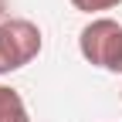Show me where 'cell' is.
Masks as SVG:
<instances>
[{
    "label": "cell",
    "mask_w": 122,
    "mask_h": 122,
    "mask_svg": "<svg viewBox=\"0 0 122 122\" xmlns=\"http://www.w3.org/2000/svg\"><path fill=\"white\" fill-rule=\"evenodd\" d=\"M78 51L88 65L122 75V24L112 17H92L78 34Z\"/></svg>",
    "instance_id": "1"
},
{
    "label": "cell",
    "mask_w": 122,
    "mask_h": 122,
    "mask_svg": "<svg viewBox=\"0 0 122 122\" xmlns=\"http://www.w3.org/2000/svg\"><path fill=\"white\" fill-rule=\"evenodd\" d=\"M0 122H30V112L17 88L0 85Z\"/></svg>",
    "instance_id": "3"
},
{
    "label": "cell",
    "mask_w": 122,
    "mask_h": 122,
    "mask_svg": "<svg viewBox=\"0 0 122 122\" xmlns=\"http://www.w3.org/2000/svg\"><path fill=\"white\" fill-rule=\"evenodd\" d=\"M44 48V34L27 17H7L0 20V75H10L30 65Z\"/></svg>",
    "instance_id": "2"
},
{
    "label": "cell",
    "mask_w": 122,
    "mask_h": 122,
    "mask_svg": "<svg viewBox=\"0 0 122 122\" xmlns=\"http://www.w3.org/2000/svg\"><path fill=\"white\" fill-rule=\"evenodd\" d=\"M122 0H71V7L75 10H81V14H98V10H112L119 7Z\"/></svg>",
    "instance_id": "4"
},
{
    "label": "cell",
    "mask_w": 122,
    "mask_h": 122,
    "mask_svg": "<svg viewBox=\"0 0 122 122\" xmlns=\"http://www.w3.org/2000/svg\"><path fill=\"white\" fill-rule=\"evenodd\" d=\"M0 20H7V0H0Z\"/></svg>",
    "instance_id": "5"
},
{
    "label": "cell",
    "mask_w": 122,
    "mask_h": 122,
    "mask_svg": "<svg viewBox=\"0 0 122 122\" xmlns=\"http://www.w3.org/2000/svg\"><path fill=\"white\" fill-rule=\"evenodd\" d=\"M119 95H122V92H119Z\"/></svg>",
    "instance_id": "6"
}]
</instances>
